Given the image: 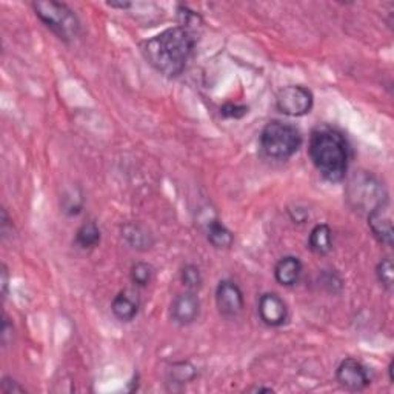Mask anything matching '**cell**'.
Wrapping results in <instances>:
<instances>
[{"label": "cell", "mask_w": 394, "mask_h": 394, "mask_svg": "<svg viewBox=\"0 0 394 394\" xmlns=\"http://www.w3.org/2000/svg\"><path fill=\"white\" fill-rule=\"evenodd\" d=\"M196 47V37L185 27H173L142 42L145 61L165 78H178L185 71Z\"/></svg>", "instance_id": "cell-1"}, {"label": "cell", "mask_w": 394, "mask_h": 394, "mask_svg": "<svg viewBox=\"0 0 394 394\" xmlns=\"http://www.w3.org/2000/svg\"><path fill=\"white\" fill-rule=\"evenodd\" d=\"M308 153L314 168L325 180L338 183L345 179L350 148L342 133L330 127L316 128L309 137Z\"/></svg>", "instance_id": "cell-2"}, {"label": "cell", "mask_w": 394, "mask_h": 394, "mask_svg": "<svg viewBox=\"0 0 394 394\" xmlns=\"http://www.w3.org/2000/svg\"><path fill=\"white\" fill-rule=\"evenodd\" d=\"M302 147V134L291 123L282 121L268 122L261 133L264 154L274 161H288Z\"/></svg>", "instance_id": "cell-3"}, {"label": "cell", "mask_w": 394, "mask_h": 394, "mask_svg": "<svg viewBox=\"0 0 394 394\" xmlns=\"http://www.w3.org/2000/svg\"><path fill=\"white\" fill-rule=\"evenodd\" d=\"M32 10L40 22L61 40L71 42L80 35V22L68 5L54 0H39L32 2Z\"/></svg>", "instance_id": "cell-4"}, {"label": "cell", "mask_w": 394, "mask_h": 394, "mask_svg": "<svg viewBox=\"0 0 394 394\" xmlns=\"http://www.w3.org/2000/svg\"><path fill=\"white\" fill-rule=\"evenodd\" d=\"M347 196L351 207L356 211L370 214L373 209L388 202L387 191L374 176L365 171H359L350 180L347 188Z\"/></svg>", "instance_id": "cell-5"}, {"label": "cell", "mask_w": 394, "mask_h": 394, "mask_svg": "<svg viewBox=\"0 0 394 394\" xmlns=\"http://www.w3.org/2000/svg\"><path fill=\"white\" fill-rule=\"evenodd\" d=\"M314 96L302 85H288L282 88L276 97V108L290 117H302L313 110Z\"/></svg>", "instance_id": "cell-6"}, {"label": "cell", "mask_w": 394, "mask_h": 394, "mask_svg": "<svg viewBox=\"0 0 394 394\" xmlns=\"http://www.w3.org/2000/svg\"><path fill=\"white\" fill-rule=\"evenodd\" d=\"M216 307L223 317H238L244 312L245 300L240 287L233 281H221L216 288Z\"/></svg>", "instance_id": "cell-7"}, {"label": "cell", "mask_w": 394, "mask_h": 394, "mask_svg": "<svg viewBox=\"0 0 394 394\" xmlns=\"http://www.w3.org/2000/svg\"><path fill=\"white\" fill-rule=\"evenodd\" d=\"M336 381L340 387L350 391H362L371 383V377L368 374V368L360 360L347 357L338 367Z\"/></svg>", "instance_id": "cell-8"}, {"label": "cell", "mask_w": 394, "mask_h": 394, "mask_svg": "<svg viewBox=\"0 0 394 394\" xmlns=\"http://www.w3.org/2000/svg\"><path fill=\"white\" fill-rule=\"evenodd\" d=\"M259 317L268 326H281L288 319V307L276 293H265L259 299Z\"/></svg>", "instance_id": "cell-9"}, {"label": "cell", "mask_w": 394, "mask_h": 394, "mask_svg": "<svg viewBox=\"0 0 394 394\" xmlns=\"http://www.w3.org/2000/svg\"><path fill=\"white\" fill-rule=\"evenodd\" d=\"M170 314L173 322L178 325H190L195 322L200 314V300L192 291L179 293L171 302Z\"/></svg>", "instance_id": "cell-10"}, {"label": "cell", "mask_w": 394, "mask_h": 394, "mask_svg": "<svg viewBox=\"0 0 394 394\" xmlns=\"http://www.w3.org/2000/svg\"><path fill=\"white\" fill-rule=\"evenodd\" d=\"M368 226L373 233V236L381 244L393 247V222L390 214V204H383L368 214Z\"/></svg>", "instance_id": "cell-11"}, {"label": "cell", "mask_w": 394, "mask_h": 394, "mask_svg": "<svg viewBox=\"0 0 394 394\" xmlns=\"http://www.w3.org/2000/svg\"><path fill=\"white\" fill-rule=\"evenodd\" d=\"M304 265L296 256H285L274 266V278L283 287H293L300 279Z\"/></svg>", "instance_id": "cell-12"}, {"label": "cell", "mask_w": 394, "mask_h": 394, "mask_svg": "<svg viewBox=\"0 0 394 394\" xmlns=\"http://www.w3.org/2000/svg\"><path fill=\"white\" fill-rule=\"evenodd\" d=\"M308 248L317 256L328 254L333 248V233L326 223L316 225L308 236Z\"/></svg>", "instance_id": "cell-13"}, {"label": "cell", "mask_w": 394, "mask_h": 394, "mask_svg": "<svg viewBox=\"0 0 394 394\" xmlns=\"http://www.w3.org/2000/svg\"><path fill=\"white\" fill-rule=\"evenodd\" d=\"M205 231L208 242L214 248H230L233 245V233L217 217H213V219H209L205 223Z\"/></svg>", "instance_id": "cell-14"}, {"label": "cell", "mask_w": 394, "mask_h": 394, "mask_svg": "<svg viewBox=\"0 0 394 394\" xmlns=\"http://www.w3.org/2000/svg\"><path fill=\"white\" fill-rule=\"evenodd\" d=\"M122 238L127 240V244L136 250H148L153 245V238L144 228V226L134 222H128L122 226Z\"/></svg>", "instance_id": "cell-15"}, {"label": "cell", "mask_w": 394, "mask_h": 394, "mask_svg": "<svg viewBox=\"0 0 394 394\" xmlns=\"http://www.w3.org/2000/svg\"><path fill=\"white\" fill-rule=\"evenodd\" d=\"M111 312L122 322H130L139 313V304L136 299H133L127 293H119L111 304Z\"/></svg>", "instance_id": "cell-16"}, {"label": "cell", "mask_w": 394, "mask_h": 394, "mask_svg": "<svg viewBox=\"0 0 394 394\" xmlns=\"http://www.w3.org/2000/svg\"><path fill=\"white\" fill-rule=\"evenodd\" d=\"M100 242V230L94 222H85L75 231V244L80 248H94Z\"/></svg>", "instance_id": "cell-17"}, {"label": "cell", "mask_w": 394, "mask_h": 394, "mask_svg": "<svg viewBox=\"0 0 394 394\" xmlns=\"http://www.w3.org/2000/svg\"><path fill=\"white\" fill-rule=\"evenodd\" d=\"M131 282L137 287H148L154 278V266L147 262H137L131 266Z\"/></svg>", "instance_id": "cell-18"}, {"label": "cell", "mask_w": 394, "mask_h": 394, "mask_svg": "<svg viewBox=\"0 0 394 394\" xmlns=\"http://www.w3.org/2000/svg\"><path fill=\"white\" fill-rule=\"evenodd\" d=\"M196 377V368L190 362H176L170 367L168 379L173 383H187Z\"/></svg>", "instance_id": "cell-19"}, {"label": "cell", "mask_w": 394, "mask_h": 394, "mask_svg": "<svg viewBox=\"0 0 394 394\" xmlns=\"http://www.w3.org/2000/svg\"><path fill=\"white\" fill-rule=\"evenodd\" d=\"M376 276L377 281L381 282L383 288H387L388 291L393 290L394 285V265L391 257H383L382 261L377 264L376 266Z\"/></svg>", "instance_id": "cell-20"}, {"label": "cell", "mask_w": 394, "mask_h": 394, "mask_svg": "<svg viewBox=\"0 0 394 394\" xmlns=\"http://www.w3.org/2000/svg\"><path fill=\"white\" fill-rule=\"evenodd\" d=\"M180 279H182V283L185 285V287L190 291L199 290L200 287H202V283H204L202 273H200L199 266L192 265V264H188V265L183 266V270L180 273Z\"/></svg>", "instance_id": "cell-21"}, {"label": "cell", "mask_w": 394, "mask_h": 394, "mask_svg": "<svg viewBox=\"0 0 394 394\" xmlns=\"http://www.w3.org/2000/svg\"><path fill=\"white\" fill-rule=\"evenodd\" d=\"M221 113L223 117H234V119H240L248 113L247 106H240V105H234V104H226L221 108Z\"/></svg>", "instance_id": "cell-22"}, {"label": "cell", "mask_w": 394, "mask_h": 394, "mask_svg": "<svg viewBox=\"0 0 394 394\" xmlns=\"http://www.w3.org/2000/svg\"><path fill=\"white\" fill-rule=\"evenodd\" d=\"M13 336H14V328H13V324L10 322L6 316H4V322H2V334H0V338H2V345L8 347L10 345V342H13Z\"/></svg>", "instance_id": "cell-23"}, {"label": "cell", "mask_w": 394, "mask_h": 394, "mask_svg": "<svg viewBox=\"0 0 394 394\" xmlns=\"http://www.w3.org/2000/svg\"><path fill=\"white\" fill-rule=\"evenodd\" d=\"M322 282L325 287H328V291H331V293H338V290L334 288V285H336L339 290H342V279L336 273H325Z\"/></svg>", "instance_id": "cell-24"}, {"label": "cell", "mask_w": 394, "mask_h": 394, "mask_svg": "<svg viewBox=\"0 0 394 394\" xmlns=\"http://www.w3.org/2000/svg\"><path fill=\"white\" fill-rule=\"evenodd\" d=\"M2 391L5 394H11V393H25V388L20 387L19 382H16L11 377H4L2 379Z\"/></svg>", "instance_id": "cell-25"}, {"label": "cell", "mask_w": 394, "mask_h": 394, "mask_svg": "<svg viewBox=\"0 0 394 394\" xmlns=\"http://www.w3.org/2000/svg\"><path fill=\"white\" fill-rule=\"evenodd\" d=\"M8 282H10V273L5 264H2V270H0V287H2V297L5 299L8 295Z\"/></svg>", "instance_id": "cell-26"}, {"label": "cell", "mask_w": 394, "mask_h": 394, "mask_svg": "<svg viewBox=\"0 0 394 394\" xmlns=\"http://www.w3.org/2000/svg\"><path fill=\"white\" fill-rule=\"evenodd\" d=\"M108 6H111V8H119V10H127V8H131V4L130 2H108Z\"/></svg>", "instance_id": "cell-27"}, {"label": "cell", "mask_w": 394, "mask_h": 394, "mask_svg": "<svg viewBox=\"0 0 394 394\" xmlns=\"http://www.w3.org/2000/svg\"><path fill=\"white\" fill-rule=\"evenodd\" d=\"M250 391H254V393H273V388H264V387H256V388H251Z\"/></svg>", "instance_id": "cell-28"}, {"label": "cell", "mask_w": 394, "mask_h": 394, "mask_svg": "<svg viewBox=\"0 0 394 394\" xmlns=\"http://www.w3.org/2000/svg\"><path fill=\"white\" fill-rule=\"evenodd\" d=\"M393 365H394V362L391 360L390 362V365H388V374H390V382L391 383H394V376H393Z\"/></svg>", "instance_id": "cell-29"}]
</instances>
